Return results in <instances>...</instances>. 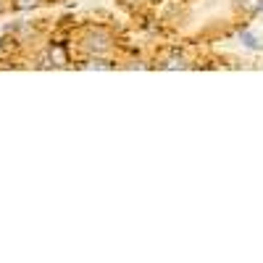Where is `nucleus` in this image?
<instances>
[{
    "label": "nucleus",
    "mask_w": 263,
    "mask_h": 263,
    "mask_svg": "<svg viewBox=\"0 0 263 263\" xmlns=\"http://www.w3.org/2000/svg\"><path fill=\"white\" fill-rule=\"evenodd\" d=\"M263 0H158V32L179 45L219 42L247 27Z\"/></svg>",
    "instance_id": "1"
}]
</instances>
